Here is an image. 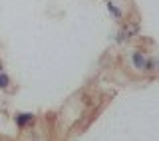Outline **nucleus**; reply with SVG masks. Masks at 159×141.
Instances as JSON below:
<instances>
[{"label": "nucleus", "mask_w": 159, "mask_h": 141, "mask_svg": "<svg viewBox=\"0 0 159 141\" xmlns=\"http://www.w3.org/2000/svg\"><path fill=\"white\" fill-rule=\"evenodd\" d=\"M145 54L143 52H133L131 54V64H133V68L135 70H143L145 68Z\"/></svg>", "instance_id": "f03ea898"}, {"label": "nucleus", "mask_w": 159, "mask_h": 141, "mask_svg": "<svg viewBox=\"0 0 159 141\" xmlns=\"http://www.w3.org/2000/svg\"><path fill=\"white\" fill-rule=\"evenodd\" d=\"M125 40H127V34H125V30H121V32L117 34V42H119V44H123Z\"/></svg>", "instance_id": "423d86ee"}, {"label": "nucleus", "mask_w": 159, "mask_h": 141, "mask_svg": "<svg viewBox=\"0 0 159 141\" xmlns=\"http://www.w3.org/2000/svg\"><path fill=\"white\" fill-rule=\"evenodd\" d=\"M145 72H153V70H157V60L155 58H147L145 60Z\"/></svg>", "instance_id": "20e7f679"}, {"label": "nucleus", "mask_w": 159, "mask_h": 141, "mask_svg": "<svg viewBox=\"0 0 159 141\" xmlns=\"http://www.w3.org/2000/svg\"><path fill=\"white\" fill-rule=\"evenodd\" d=\"M107 10H109V14H111V16L116 18V20H119V18L123 16V12H121V10H119L113 2H111V0H107Z\"/></svg>", "instance_id": "7ed1b4c3"}, {"label": "nucleus", "mask_w": 159, "mask_h": 141, "mask_svg": "<svg viewBox=\"0 0 159 141\" xmlns=\"http://www.w3.org/2000/svg\"><path fill=\"white\" fill-rule=\"evenodd\" d=\"M14 121H16V125L20 129H24V127H28V125L34 123V115L32 113H16L14 115Z\"/></svg>", "instance_id": "f257e3e1"}, {"label": "nucleus", "mask_w": 159, "mask_h": 141, "mask_svg": "<svg viewBox=\"0 0 159 141\" xmlns=\"http://www.w3.org/2000/svg\"><path fill=\"white\" fill-rule=\"evenodd\" d=\"M10 85V78H8V74H4V70L0 72V89H6Z\"/></svg>", "instance_id": "39448f33"}]
</instances>
